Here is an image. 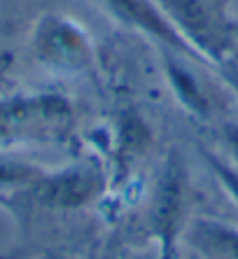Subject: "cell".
<instances>
[{"label":"cell","instance_id":"cell-2","mask_svg":"<svg viewBox=\"0 0 238 259\" xmlns=\"http://www.w3.org/2000/svg\"><path fill=\"white\" fill-rule=\"evenodd\" d=\"M96 189V182L89 173H66L52 180L42 192V199L56 205H80Z\"/></svg>","mask_w":238,"mask_h":259},{"label":"cell","instance_id":"cell-1","mask_svg":"<svg viewBox=\"0 0 238 259\" xmlns=\"http://www.w3.org/2000/svg\"><path fill=\"white\" fill-rule=\"evenodd\" d=\"M105 3L112 7L119 17L129 19L131 24L140 26L147 33H152V35L161 37V40H166L171 45H180V37L175 33V28L168 24L164 19V14L149 0H105Z\"/></svg>","mask_w":238,"mask_h":259},{"label":"cell","instance_id":"cell-5","mask_svg":"<svg viewBox=\"0 0 238 259\" xmlns=\"http://www.w3.org/2000/svg\"><path fill=\"white\" fill-rule=\"evenodd\" d=\"M210 166L215 168V173H217V178H220L222 182H224V187L231 192V196L238 201V170H233L231 166H226V163L217 161V159L208 157Z\"/></svg>","mask_w":238,"mask_h":259},{"label":"cell","instance_id":"cell-4","mask_svg":"<svg viewBox=\"0 0 238 259\" xmlns=\"http://www.w3.org/2000/svg\"><path fill=\"white\" fill-rule=\"evenodd\" d=\"M49 112L47 108H42V103H10V105H0V138H5L14 128L21 126L26 119H33L35 115H45Z\"/></svg>","mask_w":238,"mask_h":259},{"label":"cell","instance_id":"cell-3","mask_svg":"<svg viewBox=\"0 0 238 259\" xmlns=\"http://www.w3.org/2000/svg\"><path fill=\"white\" fill-rule=\"evenodd\" d=\"M196 234L208 252L220 254L222 259H238V234L215 222H199Z\"/></svg>","mask_w":238,"mask_h":259}]
</instances>
